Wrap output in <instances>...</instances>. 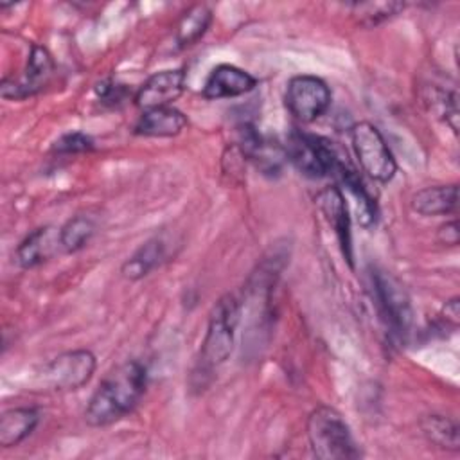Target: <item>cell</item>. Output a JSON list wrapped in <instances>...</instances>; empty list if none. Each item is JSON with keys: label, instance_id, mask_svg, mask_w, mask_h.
Wrapping results in <instances>:
<instances>
[{"label": "cell", "instance_id": "obj_1", "mask_svg": "<svg viewBox=\"0 0 460 460\" xmlns=\"http://www.w3.org/2000/svg\"><path fill=\"white\" fill-rule=\"evenodd\" d=\"M147 386V370L137 361H126L113 368L90 397L84 420L92 428H102L133 411Z\"/></svg>", "mask_w": 460, "mask_h": 460}, {"label": "cell", "instance_id": "obj_2", "mask_svg": "<svg viewBox=\"0 0 460 460\" xmlns=\"http://www.w3.org/2000/svg\"><path fill=\"white\" fill-rule=\"evenodd\" d=\"M241 318V304L235 295L221 296L212 307L199 352V374H210L223 365L234 350L235 329Z\"/></svg>", "mask_w": 460, "mask_h": 460}, {"label": "cell", "instance_id": "obj_3", "mask_svg": "<svg viewBox=\"0 0 460 460\" xmlns=\"http://www.w3.org/2000/svg\"><path fill=\"white\" fill-rule=\"evenodd\" d=\"M307 438L320 460H352L361 455L349 424L331 406H318L309 413Z\"/></svg>", "mask_w": 460, "mask_h": 460}, {"label": "cell", "instance_id": "obj_4", "mask_svg": "<svg viewBox=\"0 0 460 460\" xmlns=\"http://www.w3.org/2000/svg\"><path fill=\"white\" fill-rule=\"evenodd\" d=\"M284 155L296 167V171L307 178H323L329 174L334 176L338 165L343 162L332 142L298 129L288 135Z\"/></svg>", "mask_w": 460, "mask_h": 460}, {"label": "cell", "instance_id": "obj_5", "mask_svg": "<svg viewBox=\"0 0 460 460\" xmlns=\"http://www.w3.org/2000/svg\"><path fill=\"white\" fill-rule=\"evenodd\" d=\"M97 367L95 356L86 349L66 350L47 361L36 374V385L41 390H77L84 386Z\"/></svg>", "mask_w": 460, "mask_h": 460}, {"label": "cell", "instance_id": "obj_6", "mask_svg": "<svg viewBox=\"0 0 460 460\" xmlns=\"http://www.w3.org/2000/svg\"><path fill=\"white\" fill-rule=\"evenodd\" d=\"M350 142L359 162V167L376 181L388 183L397 171L395 158L381 135L368 120L356 122L350 128Z\"/></svg>", "mask_w": 460, "mask_h": 460}, {"label": "cell", "instance_id": "obj_7", "mask_svg": "<svg viewBox=\"0 0 460 460\" xmlns=\"http://www.w3.org/2000/svg\"><path fill=\"white\" fill-rule=\"evenodd\" d=\"M370 277L374 300L383 323L386 325L392 338L401 341L406 340L413 320V311L406 291L394 277L386 275L385 271H374Z\"/></svg>", "mask_w": 460, "mask_h": 460}, {"label": "cell", "instance_id": "obj_8", "mask_svg": "<svg viewBox=\"0 0 460 460\" xmlns=\"http://www.w3.org/2000/svg\"><path fill=\"white\" fill-rule=\"evenodd\" d=\"M284 102L288 111L304 124L320 119L331 104V90L327 83L316 75L302 74L289 79Z\"/></svg>", "mask_w": 460, "mask_h": 460}, {"label": "cell", "instance_id": "obj_9", "mask_svg": "<svg viewBox=\"0 0 460 460\" xmlns=\"http://www.w3.org/2000/svg\"><path fill=\"white\" fill-rule=\"evenodd\" d=\"M54 70H56V65L50 52L43 45H32L23 75L20 79H14V77L2 79V84H0L2 97L20 101V99L40 93L50 83Z\"/></svg>", "mask_w": 460, "mask_h": 460}, {"label": "cell", "instance_id": "obj_10", "mask_svg": "<svg viewBox=\"0 0 460 460\" xmlns=\"http://www.w3.org/2000/svg\"><path fill=\"white\" fill-rule=\"evenodd\" d=\"M185 90V70L169 68L153 74L135 93V106L142 111L171 106Z\"/></svg>", "mask_w": 460, "mask_h": 460}, {"label": "cell", "instance_id": "obj_11", "mask_svg": "<svg viewBox=\"0 0 460 460\" xmlns=\"http://www.w3.org/2000/svg\"><path fill=\"white\" fill-rule=\"evenodd\" d=\"M318 207L322 214L325 216L327 223L334 230L338 243L341 246V252L350 266H354L352 261V235H350V216H349V205L345 199L343 190L338 185L325 187L318 194Z\"/></svg>", "mask_w": 460, "mask_h": 460}, {"label": "cell", "instance_id": "obj_12", "mask_svg": "<svg viewBox=\"0 0 460 460\" xmlns=\"http://www.w3.org/2000/svg\"><path fill=\"white\" fill-rule=\"evenodd\" d=\"M257 86V79L234 65H217L208 74L203 84V97L205 99H226V97H239L252 92Z\"/></svg>", "mask_w": 460, "mask_h": 460}, {"label": "cell", "instance_id": "obj_13", "mask_svg": "<svg viewBox=\"0 0 460 460\" xmlns=\"http://www.w3.org/2000/svg\"><path fill=\"white\" fill-rule=\"evenodd\" d=\"M58 250H61L59 228L45 225L22 239L14 252V259L23 270H31L52 259Z\"/></svg>", "mask_w": 460, "mask_h": 460}, {"label": "cell", "instance_id": "obj_14", "mask_svg": "<svg viewBox=\"0 0 460 460\" xmlns=\"http://www.w3.org/2000/svg\"><path fill=\"white\" fill-rule=\"evenodd\" d=\"M187 126V117L172 108V106H164V108H155L142 111L138 120L135 122L133 133L140 137H176L180 135Z\"/></svg>", "mask_w": 460, "mask_h": 460}, {"label": "cell", "instance_id": "obj_15", "mask_svg": "<svg viewBox=\"0 0 460 460\" xmlns=\"http://www.w3.org/2000/svg\"><path fill=\"white\" fill-rule=\"evenodd\" d=\"M334 176L340 180V183L345 187V190L352 198L354 210H356V216H358V223L363 228H370L376 223L377 207H376L374 198L368 194L365 183L358 176V172L347 162H341L338 165Z\"/></svg>", "mask_w": 460, "mask_h": 460}, {"label": "cell", "instance_id": "obj_16", "mask_svg": "<svg viewBox=\"0 0 460 460\" xmlns=\"http://www.w3.org/2000/svg\"><path fill=\"white\" fill-rule=\"evenodd\" d=\"M411 208L420 216L455 214L458 208V185H431L411 196Z\"/></svg>", "mask_w": 460, "mask_h": 460}, {"label": "cell", "instance_id": "obj_17", "mask_svg": "<svg viewBox=\"0 0 460 460\" xmlns=\"http://www.w3.org/2000/svg\"><path fill=\"white\" fill-rule=\"evenodd\" d=\"M40 413L32 406L9 408L0 417V446L14 447L23 442L38 426Z\"/></svg>", "mask_w": 460, "mask_h": 460}, {"label": "cell", "instance_id": "obj_18", "mask_svg": "<svg viewBox=\"0 0 460 460\" xmlns=\"http://www.w3.org/2000/svg\"><path fill=\"white\" fill-rule=\"evenodd\" d=\"M165 257V244L162 239L153 237L146 241L131 257H128L122 266L120 273L128 280H140L149 271H153Z\"/></svg>", "mask_w": 460, "mask_h": 460}, {"label": "cell", "instance_id": "obj_19", "mask_svg": "<svg viewBox=\"0 0 460 460\" xmlns=\"http://www.w3.org/2000/svg\"><path fill=\"white\" fill-rule=\"evenodd\" d=\"M420 429L426 440L440 449L447 451H458L460 449V433L458 424L440 413H431L422 417Z\"/></svg>", "mask_w": 460, "mask_h": 460}, {"label": "cell", "instance_id": "obj_20", "mask_svg": "<svg viewBox=\"0 0 460 460\" xmlns=\"http://www.w3.org/2000/svg\"><path fill=\"white\" fill-rule=\"evenodd\" d=\"M210 23H212V11L207 5L198 4L189 11H185L176 25L178 47L185 49L194 45L208 31Z\"/></svg>", "mask_w": 460, "mask_h": 460}, {"label": "cell", "instance_id": "obj_21", "mask_svg": "<svg viewBox=\"0 0 460 460\" xmlns=\"http://www.w3.org/2000/svg\"><path fill=\"white\" fill-rule=\"evenodd\" d=\"M95 232V223L92 217L77 214L70 217L61 228H59V241H61V250L66 253H74L81 250L90 237Z\"/></svg>", "mask_w": 460, "mask_h": 460}, {"label": "cell", "instance_id": "obj_22", "mask_svg": "<svg viewBox=\"0 0 460 460\" xmlns=\"http://www.w3.org/2000/svg\"><path fill=\"white\" fill-rule=\"evenodd\" d=\"M352 16L363 27H376L404 9L402 2H356L350 4Z\"/></svg>", "mask_w": 460, "mask_h": 460}, {"label": "cell", "instance_id": "obj_23", "mask_svg": "<svg viewBox=\"0 0 460 460\" xmlns=\"http://www.w3.org/2000/svg\"><path fill=\"white\" fill-rule=\"evenodd\" d=\"M431 110L437 111V115L446 120V124L453 129V133H458V97L455 92H444L435 90L429 95Z\"/></svg>", "mask_w": 460, "mask_h": 460}, {"label": "cell", "instance_id": "obj_24", "mask_svg": "<svg viewBox=\"0 0 460 460\" xmlns=\"http://www.w3.org/2000/svg\"><path fill=\"white\" fill-rule=\"evenodd\" d=\"M54 153L59 155H77V153H88L93 149V140L84 133H66L54 144Z\"/></svg>", "mask_w": 460, "mask_h": 460}, {"label": "cell", "instance_id": "obj_25", "mask_svg": "<svg viewBox=\"0 0 460 460\" xmlns=\"http://www.w3.org/2000/svg\"><path fill=\"white\" fill-rule=\"evenodd\" d=\"M95 92H97V97L102 104H110V106H117L120 104L129 90L126 84H120V83H115V81H102L95 86Z\"/></svg>", "mask_w": 460, "mask_h": 460}, {"label": "cell", "instance_id": "obj_26", "mask_svg": "<svg viewBox=\"0 0 460 460\" xmlns=\"http://www.w3.org/2000/svg\"><path fill=\"white\" fill-rule=\"evenodd\" d=\"M437 237L442 244L446 246H456L458 241H460V230H458V221L453 219V221H447L446 225H442L437 232Z\"/></svg>", "mask_w": 460, "mask_h": 460}, {"label": "cell", "instance_id": "obj_27", "mask_svg": "<svg viewBox=\"0 0 460 460\" xmlns=\"http://www.w3.org/2000/svg\"><path fill=\"white\" fill-rule=\"evenodd\" d=\"M442 314H444L446 325L456 327V325H458V320H460V298H458V296L449 298V300L444 304V307H442Z\"/></svg>", "mask_w": 460, "mask_h": 460}]
</instances>
